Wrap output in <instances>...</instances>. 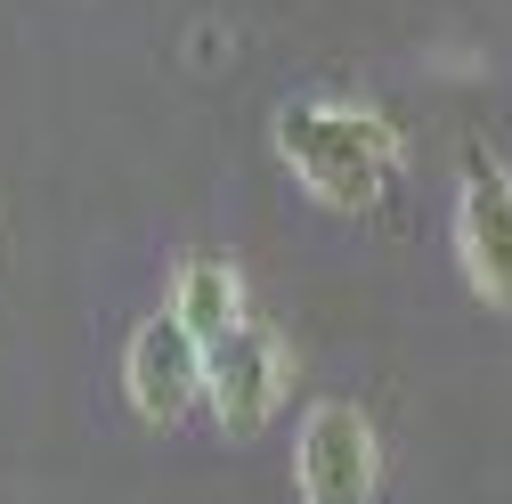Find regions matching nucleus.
Returning <instances> with one entry per match:
<instances>
[{"mask_svg":"<svg viewBox=\"0 0 512 504\" xmlns=\"http://www.w3.org/2000/svg\"><path fill=\"white\" fill-rule=\"evenodd\" d=\"M293 480H301V504H374V480H382L374 423H366L350 399L309 407V423H301V456H293Z\"/></svg>","mask_w":512,"mask_h":504,"instance_id":"obj_2","label":"nucleus"},{"mask_svg":"<svg viewBox=\"0 0 512 504\" xmlns=\"http://www.w3.org/2000/svg\"><path fill=\"white\" fill-rule=\"evenodd\" d=\"M456 261H464V285L488 309H512V171L504 163H464V187H456Z\"/></svg>","mask_w":512,"mask_h":504,"instance_id":"obj_5","label":"nucleus"},{"mask_svg":"<svg viewBox=\"0 0 512 504\" xmlns=\"http://www.w3.org/2000/svg\"><path fill=\"white\" fill-rule=\"evenodd\" d=\"M204 366H212V342L179 318H147L122 350V391H131V415L139 423H179L187 407L204 399Z\"/></svg>","mask_w":512,"mask_h":504,"instance_id":"obj_3","label":"nucleus"},{"mask_svg":"<svg viewBox=\"0 0 512 504\" xmlns=\"http://www.w3.org/2000/svg\"><path fill=\"white\" fill-rule=\"evenodd\" d=\"M285 383H293V358H285V342H277L269 326H236V334L212 342L204 399H212V415H220L228 439H252V431H261V423L277 415Z\"/></svg>","mask_w":512,"mask_h":504,"instance_id":"obj_4","label":"nucleus"},{"mask_svg":"<svg viewBox=\"0 0 512 504\" xmlns=\"http://www.w3.org/2000/svg\"><path fill=\"white\" fill-rule=\"evenodd\" d=\"M171 318L196 326L204 342L236 334V326H244V277H236L228 261H187V269L171 277Z\"/></svg>","mask_w":512,"mask_h":504,"instance_id":"obj_6","label":"nucleus"},{"mask_svg":"<svg viewBox=\"0 0 512 504\" xmlns=\"http://www.w3.org/2000/svg\"><path fill=\"white\" fill-rule=\"evenodd\" d=\"M277 155L293 163V179L334 212H366L399 171V131L366 106L342 98H293L277 114Z\"/></svg>","mask_w":512,"mask_h":504,"instance_id":"obj_1","label":"nucleus"}]
</instances>
